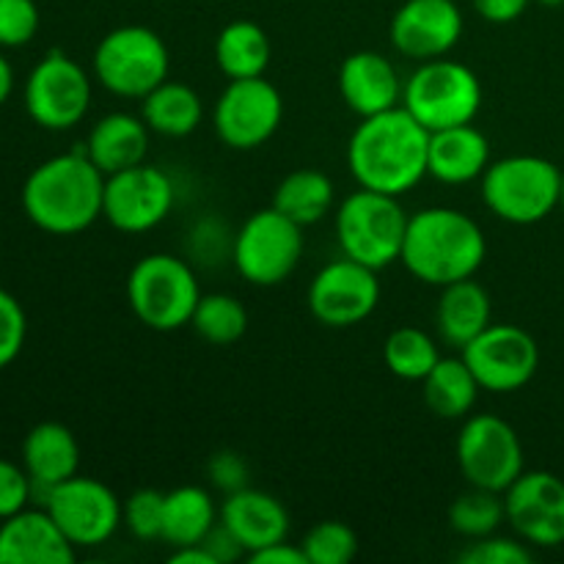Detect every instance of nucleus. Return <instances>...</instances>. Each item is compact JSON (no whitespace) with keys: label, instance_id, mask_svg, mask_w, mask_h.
Masks as SVG:
<instances>
[{"label":"nucleus","instance_id":"12","mask_svg":"<svg viewBox=\"0 0 564 564\" xmlns=\"http://www.w3.org/2000/svg\"><path fill=\"white\" fill-rule=\"evenodd\" d=\"M91 105V77L61 50L44 55L25 80V110L44 130H72Z\"/></svg>","mask_w":564,"mask_h":564},{"label":"nucleus","instance_id":"14","mask_svg":"<svg viewBox=\"0 0 564 564\" xmlns=\"http://www.w3.org/2000/svg\"><path fill=\"white\" fill-rule=\"evenodd\" d=\"M176 202L171 176L158 165H132L105 176L102 218L124 235H143L163 224Z\"/></svg>","mask_w":564,"mask_h":564},{"label":"nucleus","instance_id":"18","mask_svg":"<svg viewBox=\"0 0 564 564\" xmlns=\"http://www.w3.org/2000/svg\"><path fill=\"white\" fill-rule=\"evenodd\" d=\"M389 36L405 58H444L463 36V11L455 0H405L391 17Z\"/></svg>","mask_w":564,"mask_h":564},{"label":"nucleus","instance_id":"28","mask_svg":"<svg viewBox=\"0 0 564 564\" xmlns=\"http://www.w3.org/2000/svg\"><path fill=\"white\" fill-rule=\"evenodd\" d=\"M270 39L262 25L251 20H235L215 39V61L229 80L259 77L270 66Z\"/></svg>","mask_w":564,"mask_h":564},{"label":"nucleus","instance_id":"17","mask_svg":"<svg viewBox=\"0 0 564 564\" xmlns=\"http://www.w3.org/2000/svg\"><path fill=\"white\" fill-rule=\"evenodd\" d=\"M507 523L534 549L564 545V479L551 471H523L505 490Z\"/></svg>","mask_w":564,"mask_h":564},{"label":"nucleus","instance_id":"42","mask_svg":"<svg viewBox=\"0 0 564 564\" xmlns=\"http://www.w3.org/2000/svg\"><path fill=\"white\" fill-rule=\"evenodd\" d=\"M202 543L207 545V551L215 556V562H218V564L235 562V560H240L242 554H246V549L240 545V540H237L235 534H231L229 529L224 527V523H215L213 532H209L207 538L202 540Z\"/></svg>","mask_w":564,"mask_h":564},{"label":"nucleus","instance_id":"25","mask_svg":"<svg viewBox=\"0 0 564 564\" xmlns=\"http://www.w3.org/2000/svg\"><path fill=\"white\" fill-rule=\"evenodd\" d=\"M441 290L444 292L435 308V325L446 345L463 350L474 336H479L490 325V314H494L490 295L479 281H474V275L441 286Z\"/></svg>","mask_w":564,"mask_h":564},{"label":"nucleus","instance_id":"6","mask_svg":"<svg viewBox=\"0 0 564 564\" xmlns=\"http://www.w3.org/2000/svg\"><path fill=\"white\" fill-rule=\"evenodd\" d=\"M408 215L400 196L378 191L350 193L336 213V237L341 253L372 270L389 268L402 253Z\"/></svg>","mask_w":564,"mask_h":564},{"label":"nucleus","instance_id":"5","mask_svg":"<svg viewBox=\"0 0 564 564\" xmlns=\"http://www.w3.org/2000/svg\"><path fill=\"white\" fill-rule=\"evenodd\" d=\"M127 301L147 328L169 334L191 325L193 312L202 301V286L191 264L180 257L152 253L130 270Z\"/></svg>","mask_w":564,"mask_h":564},{"label":"nucleus","instance_id":"2","mask_svg":"<svg viewBox=\"0 0 564 564\" xmlns=\"http://www.w3.org/2000/svg\"><path fill=\"white\" fill-rule=\"evenodd\" d=\"M105 174L86 149L44 160L22 185V209L47 235H80L102 218Z\"/></svg>","mask_w":564,"mask_h":564},{"label":"nucleus","instance_id":"32","mask_svg":"<svg viewBox=\"0 0 564 564\" xmlns=\"http://www.w3.org/2000/svg\"><path fill=\"white\" fill-rule=\"evenodd\" d=\"M193 330L202 336L209 345H235L246 336L248 330V312L235 295L226 292H213V295H202L196 312L191 317Z\"/></svg>","mask_w":564,"mask_h":564},{"label":"nucleus","instance_id":"22","mask_svg":"<svg viewBox=\"0 0 564 564\" xmlns=\"http://www.w3.org/2000/svg\"><path fill=\"white\" fill-rule=\"evenodd\" d=\"M490 165V141L474 124L446 127L430 132L427 176L444 185H468L482 180Z\"/></svg>","mask_w":564,"mask_h":564},{"label":"nucleus","instance_id":"47","mask_svg":"<svg viewBox=\"0 0 564 564\" xmlns=\"http://www.w3.org/2000/svg\"><path fill=\"white\" fill-rule=\"evenodd\" d=\"M560 207L564 209V174H562V187H560Z\"/></svg>","mask_w":564,"mask_h":564},{"label":"nucleus","instance_id":"16","mask_svg":"<svg viewBox=\"0 0 564 564\" xmlns=\"http://www.w3.org/2000/svg\"><path fill=\"white\" fill-rule=\"evenodd\" d=\"M380 303L378 270L341 257L328 262L308 286V308L328 328H352Z\"/></svg>","mask_w":564,"mask_h":564},{"label":"nucleus","instance_id":"20","mask_svg":"<svg viewBox=\"0 0 564 564\" xmlns=\"http://www.w3.org/2000/svg\"><path fill=\"white\" fill-rule=\"evenodd\" d=\"M400 72L386 55L372 50L350 53L339 66V94L347 108L361 119L383 110L397 108L402 102Z\"/></svg>","mask_w":564,"mask_h":564},{"label":"nucleus","instance_id":"10","mask_svg":"<svg viewBox=\"0 0 564 564\" xmlns=\"http://www.w3.org/2000/svg\"><path fill=\"white\" fill-rule=\"evenodd\" d=\"M42 507L53 516L75 549H97L121 527V499L94 477H75L42 494Z\"/></svg>","mask_w":564,"mask_h":564},{"label":"nucleus","instance_id":"26","mask_svg":"<svg viewBox=\"0 0 564 564\" xmlns=\"http://www.w3.org/2000/svg\"><path fill=\"white\" fill-rule=\"evenodd\" d=\"M141 119L158 135L185 138L204 119V102L196 88L180 80H163L141 99Z\"/></svg>","mask_w":564,"mask_h":564},{"label":"nucleus","instance_id":"19","mask_svg":"<svg viewBox=\"0 0 564 564\" xmlns=\"http://www.w3.org/2000/svg\"><path fill=\"white\" fill-rule=\"evenodd\" d=\"M75 545L47 510H20L0 521V564H72Z\"/></svg>","mask_w":564,"mask_h":564},{"label":"nucleus","instance_id":"29","mask_svg":"<svg viewBox=\"0 0 564 564\" xmlns=\"http://www.w3.org/2000/svg\"><path fill=\"white\" fill-rule=\"evenodd\" d=\"M424 383V402L441 419H463L474 411L482 391L471 367L460 358H441Z\"/></svg>","mask_w":564,"mask_h":564},{"label":"nucleus","instance_id":"36","mask_svg":"<svg viewBox=\"0 0 564 564\" xmlns=\"http://www.w3.org/2000/svg\"><path fill=\"white\" fill-rule=\"evenodd\" d=\"M36 0H0V47H22L39 31Z\"/></svg>","mask_w":564,"mask_h":564},{"label":"nucleus","instance_id":"3","mask_svg":"<svg viewBox=\"0 0 564 564\" xmlns=\"http://www.w3.org/2000/svg\"><path fill=\"white\" fill-rule=\"evenodd\" d=\"M488 242L466 213L452 207H427L408 218L400 262L408 273L430 286L471 279L485 262Z\"/></svg>","mask_w":564,"mask_h":564},{"label":"nucleus","instance_id":"41","mask_svg":"<svg viewBox=\"0 0 564 564\" xmlns=\"http://www.w3.org/2000/svg\"><path fill=\"white\" fill-rule=\"evenodd\" d=\"M471 3L482 20L507 25V22H516L518 17H523L532 0H471Z\"/></svg>","mask_w":564,"mask_h":564},{"label":"nucleus","instance_id":"44","mask_svg":"<svg viewBox=\"0 0 564 564\" xmlns=\"http://www.w3.org/2000/svg\"><path fill=\"white\" fill-rule=\"evenodd\" d=\"M169 562L171 564H218V562H215V556L209 554L207 545H204V543L180 545V549L171 551Z\"/></svg>","mask_w":564,"mask_h":564},{"label":"nucleus","instance_id":"15","mask_svg":"<svg viewBox=\"0 0 564 564\" xmlns=\"http://www.w3.org/2000/svg\"><path fill=\"white\" fill-rule=\"evenodd\" d=\"M284 119L281 91L264 75L229 80L215 102L213 124L220 141L231 149H257L275 135Z\"/></svg>","mask_w":564,"mask_h":564},{"label":"nucleus","instance_id":"38","mask_svg":"<svg viewBox=\"0 0 564 564\" xmlns=\"http://www.w3.org/2000/svg\"><path fill=\"white\" fill-rule=\"evenodd\" d=\"M28 336V317L22 303L11 292L0 290V369L9 367L22 352Z\"/></svg>","mask_w":564,"mask_h":564},{"label":"nucleus","instance_id":"8","mask_svg":"<svg viewBox=\"0 0 564 564\" xmlns=\"http://www.w3.org/2000/svg\"><path fill=\"white\" fill-rule=\"evenodd\" d=\"M171 55L163 36L147 25H121L94 50V77L116 97L143 99L169 80Z\"/></svg>","mask_w":564,"mask_h":564},{"label":"nucleus","instance_id":"24","mask_svg":"<svg viewBox=\"0 0 564 564\" xmlns=\"http://www.w3.org/2000/svg\"><path fill=\"white\" fill-rule=\"evenodd\" d=\"M149 127L141 116L108 113L91 127L86 141V154L105 176L116 171L147 163Z\"/></svg>","mask_w":564,"mask_h":564},{"label":"nucleus","instance_id":"40","mask_svg":"<svg viewBox=\"0 0 564 564\" xmlns=\"http://www.w3.org/2000/svg\"><path fill=\"white\" fill-rule=\"evenodd\" d=\"M209 482L218 490H224L226 496L235 494V490L248 488V463L242 460L237 452H215L207 463Z\"/></svg>","mask_w":564,"mask_h":564},{"label":"nucleus","instance_id":"1","mask_svg":"<svg viewBox=\"0 0 564 564\" xmlns=\"http://www.w3.org/2000/svg\"><path fill=\"white\" fill-rule=\"evenodd\" d=\"M430 130L408 108L361 119L347 147V163L358 187L405 196L427 176Z\"/></svg>","mask_w":564,"mask_h":564},{"label":"nucleus","instance_id":"39","mask_svg":"<svg viewBox=\"0 0 564 564\" xmlns=\"http://www.w3.org/2000/svg\"><path fill=\"white\" fill-rule=\"evenodd\" d=\"M31 496L33 482L28 477L25 466H17V463L0 457V521L25 510Z\"/></svg>","mask_w":564,"mask_h":564},{"label":"nucleus","instance_id":"45","mask_svg":"<svg viewBox=\"0 0 564 564\" xmlns=\"http://www.w3.org/2000/svg\"><path fill=\"white\" fill-rule=\"evenodd\" d=\"M11 88H14V69H11L9 58L0 53V105L11 97Z\"/></svg>","mask_w":564,"mask_h":564},{"label":"nucleus","instance_id":"35","mask_svg":"<svg viewBox=\"0 0 564 564\" xmlns=\"http://www.w3.org/2000/svg\"><path fill=\"white\" fill-rule=\"evenodd\" d=\"M165 494L141 488L121 505V523L138 540H163Z\"/></svg>","mask_w":564,"mask_h":564},{"label":"nucleus","instance_id":"30","mask_svg":"<svg viewBox=\"0 0 564 564\" xmlns=\"http://www.w3.org/2000/svg\"><path fill=\"white\" fill-rule=\"evenodd\" d=\"M273 207L301 226L319 224L334 207V182L317 169H297L279 182Z\"/></svg>","mask_w":564,"mask_h":564},{"label":"nucleus","instance_id":"4","mask_svg":"<svg viewBox=\"0 0 564 564\" xmlns=\"http://www.w3.org/2000/svg\"><path fill=\"white\" fill-rule=\"evenodd\" d=\"M562 171L538 154H510L482 174V198L496 218L532 226L560 207Z\"/></svg>","mask_w":564,"mask_h":564},{"label":"nucleus","instance_id":"11","mask_svg":"<svg viewBox=\"0 0 564 564\" xmlns=\"http://www.w3.org/2000/svg\"><path fill=\"white\" fill-rule=\"evenodd\" d=\"M457 466L468 485L505 494L523 474V446L516 427L494 413H477L457 435Z\"/></svg>","mask_w":564,"mask_h":564},{"label":"nucleus","instance_id":"43","mask_svg":"<svg viewBox=\"0 0 564 564\" xmlns=\"http://www.w3.org/2000/svg\"><path fill=\"white\" fill-rule=\"evenodd\" d=\"M248 560H251V564H308L303 545H292L286 540H279V543L257 551Z\"/></svg>","mask_w":564,"mask_h":564},{"label":"nucleus","instance_id":"9","mask_svg":"<svg viewBox=\"0 0 564 564\" xmlns=\"http://www.w3.org/2000/svg\"><path fill=\"white\" fill-rule=\"evenodd\" d=\"M303 226L275 207L259 209L235 237L237 270L253 286H275L295 273L303 257Z\"/></svg>","mask_w":564,"mask_h":564},{"label":"nucleus","instance_id":"34","mask_svg":"<svg viewBox=\"0 0 564 564\" xmlns=\"http://www.w3.org/2000/svg\"><path fill=\"white\" fill-rule=\"evenodd\" d=\"M308 564H350L358 554V538L347 523L323 521L303 538Z\"/></svg>","mask_w":564,"mask_h":564},{"label":"nucleus","instance_id":"7","mask_svg":"<svg viewBox=\"0 0 564 564\" xmlns=\"http://www.w3.org/2000/svg\"><path fill=\"white\" fill-rule=\"evenodd\" d=\"M402 108L411 110L430 132L471 124L482 110V83L460 61H422L402 86Z\"/></svg>","mask_w":564,"mask_h":564},{"label":"nucleus","instance_id":"37","mask_svg":"<svg viewBox=\"0 0 564 564\" xmlns=\"http://www.w3.org/2000/svg\"><path fill=\"white\" fill-rule=\"evenodd\" d=\"M457 560L463 564H529L532 562V551L523 540L488 534V538L471 540Z\"/></svg>","mask_w":564,"mask_h":564},{"label":"nucleus","instance_id":"27","mask_svg":"<svg viewBox=\"0 0 564 564\" xmlns=\"http://www.w3.org/2000/svg\"><path fill=\"white\" fill-rule=\"evenodd\" d=\"M218 523V507L209 490L198 485H182L165 494L163 540L174 549L202 543Z\"/></svg>","mask_w":564,"mask_h":564},{"label":"nucleus","instance_id":"13","mask_svg":"<svg viewBox=\"0 0 564 564\" xmlns=\"http://www.w3.org/2000/svg\"><path fill=\"white\" fill-rule=\"evenodd\" d=\"M460 356L471 367L482 391L490 394L521 391L532 383L540 367V347L534 336L512 323H490L463 347Z\"/></svg>","mask_w":564,"mask_h":564},{"label":"nucleus","instance_id":"31","mask_svg":"<svg viewBox=\"0 0 564 564\" xmlns=\"http://www.w3.org/2000/svg\"><path fill=\"white\" fill-rule=\"evenodd\" d=\"M383 361L389 372L397 375V378L424 380L430 369L441 361V352L427 330L405 325V328H397L386 336Z\"/></svg>","mask_w":564,"mask_h":564},{"label":"nucleus","instance_id":"33","mask_svg":"<svg viewBox=\"0 0 564 564\" xmlns=\"http://www.w3.org/2000/svg\"><path fill=\"white\" fill-rule=\"evenodd\" d=\"M505 521V494H496V490L474 488L471 485V490L457 496L449 507V527L468 540L496 534V529Z\"/></svg>","mask_w":564,"mask_h":564},{"label":"nucleus","instance_id":"46","mask_svg":"<svg viewBox=\"0 0 564 564\" xmlns=\"http://www.w3.org/2000/svg\"><path fill=\"white\" fill-rule=\"evenodd\" d=\"M540 6H549V9H556V6H564V0H538Z\"/></svg>","mask_w":564,"mask_h":564},{"label":"nucleus","instance_id":"23","mask_svg":"<svg viewBox=\"0 0 564 564\" xmlns=\"http://www.w3.org/2000/svg\"><path fill=\"white\" fill-rule=\"evenodd\" d=\"M22 466L33 482V494L75 477L80 468V446L75 433L61 422H42L22 441Z\"/></svg>","mask_w":564,"mask_h":564},{"label":"nucleus","instance_id":"21","mask_svg":"<svg viewBox=\"0 0 564 564\" xmlns=\"http://www.w3.org/2000/svg\"><path fill=\"white\" fill-rule=\"evenodd\" d=\"M220 523L240 540L248 556L286 540L290 534L286 507L273 494L257 488H242L226 496L220 507Z\"/></svg>","mask_w":564,"mask_h":564}]
</instances>
